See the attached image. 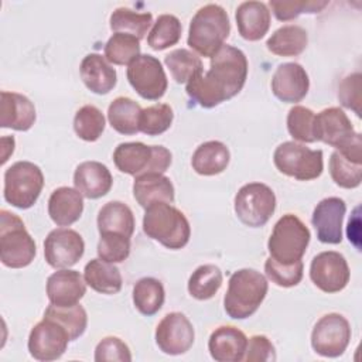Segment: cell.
<instances>
[{"label": "cell", "mask_w": 362, "mask_h": 362, "mask_svg": "<svg viewBox=\"0 0 362 362\" xmlns=\"http://www.w3.org/2000/svg\"><path fill=\"white\" fill-rule=\"evenodd\" d=\"M247 66L245 52L226 44L211 58L208 72H199L187 82V95L205 109L215 107L242 90Z\"/></svg>", "instance_id": "6da1fadb"}, {"label": "cell", "mask_w": 362, "mask_h": 362, "mask_svg": "<svg viewBox=\"0 0 362 362\" xmlns=\"http://www.w3.org/2000/svg\"><path fill=\"white\" fill-rule=\"evenodd\" d=\"M230 23L226 10L209 3L201 7L191 18L188 28V45L199 55L212 58L229 37Z\"/></svg>", "instance_id": "7a4b0ae2"}, {"label": "cell", "mask_w": 362, "mask_h": 362, "mask_svg": "<svg viewBox=\"0 0 362 362\" xmlns=\"http://www.w3.org/2000/svg\"><path fill=\"white\" fill-rule=\"evenodd\" d=\"M314 136L339 151L346 158L362 163V137L358 133L346 113L339 107H327L315 115Z\"/></svg>", "instance_id": "3957f363"}, {"label": "cell", "mask_w": 362, "mask_h": 362, "mask_svg": "<svg viewBox=\"0 0 362 362\" xmlns=\"http://www.w3.org/2000/svg\"><path fill=\"white\" fill-rule=\"evenodd\" d=\"M267 290V280L260 272L255 269L236 270L229 277L223 308L233 320L249 318L263 303Z\"/></svg>", "instance_id": "277c9868"}, {"label": "cell", "mask_w": 362, "mask_h": 362, "mask_svg": "<svg viewBox=\"0 0 362 362\" xmlns=\"http://www.w3.org/2000/svg\"><path fill=\"white\" fill-rule=\"evenodd\" d=\"M143 232L167 249H182L191 236L187 216L168 202H157L146 208Z\"/></svg>", "instance_id": "5b68a950"}, {"label": "cell", "mask_w": 362, "mask_h": 362, "mask_svg": "<svg viewBox=\"0 0 362 362\" xmlns=\"http://www.w3.org/2000/svg\"><path fill=\"white\" fill-rule=\"evenodd\" d=\"M173 156L164 146H147L141 141L120 143L113 151V163L120 173L139 177L143 174H164Z\"/></svg>", "instance_id": "8992f818"}, {"label": "cell", "mask_w": 362, "mask_h": 362, "mask_svg": "<svg viewBox=\"0 0 362 362\" xmlns=\"http://www.w3.org/2000/svg\"><path fill=\"white\" fill-rule=\"evenodd\" d=\"M37 246L16 214L0 211V260L6 267L23 269L34 260Z\"/></svg>", "instance_id": "52a82bcc"}, {"label": "cell", "mask_w": 362, "mask_h": 362, "mask_svg": "<svg viewBox=\"0 0 362 362\" xmlns=\"http://www.w3.org/2000/svg\"><path fill=\"white\" fill-rule=\"evenodd\" d=\"M310 229L294 214L283 215L274 225L267 242L270 257L283 264H291L303 259L308 243Z\"/></svg>", "instance_id": "ba28073f"}, {"label": "cell", "mask_w": 362, "mask_h": 362, "mask_svg": "<svg viewBox=\"0 0 362 362\" xmlns=\"http://www.w3.org/2000/svg\"><path fill=\"white\" fill-rule=\"evenodd\" d=\"M44 187V174L41 168L31 161H17L4 173V199L18 208H31Z\"/></svg>", "instance_id": "9c48e42d"}, {"label": "cell", "mask_w": 362, "mask_h": 362, "mask_svg": "<svg viewBox=\"0 0 362 362\" xmlns=\"http://www.w3.org/2000/svg\"><path fill=\"white\" fill-rule=\"evenodd\" d=\"M276 168L298 181L315 180L322 174L324 160L321 150H311L296 141H284L274 150Z\"/></svg>", "instance_id": "30bf717a"}, {"label": "cell", "mask_w": 362, "mask_h": 362, "mask_svg": "<svg viewBox=\"0 0 362 362\" xmlns=\"http://www.w3.org/2000/svg\"><path fill=\"white\" fill-rule=\"evenodd\" d=\"M235 214L249 228H260L267 223L276 209V195L263 182H249L240 187L235 197Z\"/></svg>", "instance_id": "8fae6325"}, {"label": "cell", "mask_w": 362, "mask_h": 362, "mask_svg": "<svg viewBox=\"0 0 362 362\" xmlns=\"http://www.w3.org/2000/svg\"><path fill=\"white\" fill-rule=\"evenodd\" d=\"M351 334L348 320L338 313H329L315 322L311 332V346L321 356L338 358L348 348Z\"/></svg>", "instance_id": "7c38bea8"}, {"label": "cell", "mask_w": 362, "mask_h": 362, "mask_svg": "<svg viewBox=\"0 0 362 362\" xmlns=\"http://www.w3.org/2000/svg\"><path fill=\"white\" fill-rule=\"evenodd\" d=\"M126 76L132 88L147 100H158L164 96L168 81L158 58L140 54L127 65Z\"/></svg>", "instance_id": "4fadbf2b"}, {"label": "cell", "mask_w": 362, "mask_h": 362, "mask_svg": "<svg viewBox=\"0 0 362 362\" xmlns=\"http://www.w3.org/2000/svg\"><path fill=\"white\" fill-rule=\"evenodd\" d=\"M69 341V334L61 324L49 318H42L30 331L27 345L34 359L48 362L61 358Z\"/></svg>", "instance_id": "5bb4252c"}, {"label": "cell", "mask_w": 362, "mask_h": 362, "mask_svg": "<svg viewBox=\"0 0 362 362\" xmlns=\"http://www.w3.org/2000/svg\"><path fill=\"white\" fill-rule=\"evenodd\" d=\"M351 272L345 257L334 250L321 252L311 260L310 279L324 293H338L349 283Z\"/></svg>", "instance_id": "9a60e30c"}, {"label": "cell", "mask_w": 362, "mask_h": 362, "mask_svg": "<svg viewBox=\"0 0 362 362\" xmlns=\"http://www.w3.org/2000/svg\"><path fill=\"white\" fill-rule=\"evenodd\" d=\"M85 252L82 236L69 228L51 230L44 240L45 262L54 269H68L79 262Z\"/></svg>", "instance_id": "2e32d148"}, {"label": "cell", "mask_w": 362, "mask_h": 362, "mask_svg": "<svg viewBox=\"0 0 362 362\" xmlns=\"http://www.w3.org/2000/svg\"><path fill=\"white\" fill-rule=\"evenodd\" d=\"M156 344L167 355H182L194 344L195 331L191 321L178 311L168 313L156 327Z\"/></svg>", "instance_id": "e0dca14e"}, {"label": "cell", "mask_w": 362, "mask_h": 362, "mask_svg": "<svg viewBox=\"0 0 362 362\" xmlns=\"http://www.w3.org/2000/svg\"><path fill=\"white\" fill-rule=\"evenodd\" d=\"M345 212L346 204L338 197H328L317 204L311 222L320 242L328 245L341 243Z\"/></svg>", "instance_id": "ac0fdd59"}, {"label": "cell", "mask_w": 362, "mask_h": 362, "mask_svg": "<svg viewBox=\"0 0 362 362\" xmlns=\"http://www.w3.org/2000/svg\"><path fill=\"white\" fill-rule=\"evenodd\" d=\"M310 89L305 69L297 62L280 64L272 78L273 95L286 103L301 102Z\"/></svg>", "instance_id": "d6986e66"}, {"label": "cell", "mask_w": 362, "mask_h": 362, "mask_svg": "<svg viewBox=\"0 0 362 362\" xmlns=\"http://www.w3.org/2000/svg\"><path fill=\"white\" fill-rule=\"evenodd\" d=\"M45 291L51 304L69 307L78 304L85 296L86 281L76 270L59 269L48 277Z\"/></svg>", "instance_id": "ffe728a7"}, {"label": "cell", "mask_w": 362, "mask_h": 362, "mask_svg": "<svg viewBox=\"0 0 362 362\" xmlns=\"http://www.w3.org/2000/svg\"><path fill=\"white\" fill-rule=\"evenodd\" d=\"M247 338L243 331L232 325H222L212 331L208 349L216 362H240L245 359Z\"/></svg>", "instance_id": "44dd1931"}, {"label": "cell", "mask_w": 362, "mask_h": 362, "mask_svg": "<svg viewBox=\"0 0 362 362\" xmlns=\"http://www.w3.org/2000/svg\"><path fill=\"white\" fill-rule=\"evenodd\" d=\"M35 117L34 103L27 96L17 92H1L0 126L3 129L27 132L33 127Z\"/></svg>", "instance_id": "7402d4cb"}, {"label": "cell", "mask_w": 362, "mask_h": 362, "mask_svg": "<svg viewBox=\"0 0 362 362\" xmlns=\"http://www.w3.org/2000/svg\"><path fill=\"white\" fill-rule=\"evenodd\" d=\"M74 185L85 198L98 199L110 191L113 177L105 164L83 161L74 173Z\"/></svg>", "instance_id": "603a6c76"}, {"label": "cell", "mask_w": 362, "mask_h": 362, "mask_svg": "<svg viewBox=\"0 0 362 362\" xmlns=\"http://www.w3.org/2000/svg\"><path fill=\"white\" fill-rule=\"evenodd\" d=\"M79 74L85 86L96 95L109 93L117 82L116 69L105 57L96 52L83 57L79 66Z\"/></svg>", "instance_id": "cb8c5ba5"}, {"label": "cell", "mask_w": 362, "mask_h": 362, "mask_svg": "<svg viewBox=\"0 0 362 362\" xmlns=\"http://www.w3.org/2000/svg\"><path fill=\"white\" fill-rule=\"evenodd\" d=\"M236 25L242 38L246 41H259L270 28V11L262 1H243L238 6Z\"/></svg>", "instance_id": "d4e9b609"}, {"label": "cell", "mask_w": 362, "mask_h": 362, "mask_svg": "<svg viewBox=\"0 0 362 362\" xmlns=\"http://www.w3.org/2000/svg\"><path fill=\"white\" fill-rule=\"evenodd\" d=\"M83 211V195L71 187H59L48 199V215L58 226L75 223Z\"/></svg>", "instance_id": "484cf974"}, {"label": "cell", "mask_w": 362, "mask_h": 362, "mask_svg": "<svg viewBox=\"0 0 362 362\" xmlns=\"http://www.w3.org/2000/svg\"><path fill=\"white\" fill-rule=\"evenodd\" d=\"M133 197L144 209L157 202H174V185L168 177L158 173L134 177Z\"/></svg>", "instance_id": "4316f807"}, {"label": "cell", "mask_w": 362, "mask_h": 362, "mask_svg": "<svg viewBox=\"0 0 362 362\" xmlns=\"http://www.w3.org/2000/svg\"><path fill=\"white\" fill-rule=\"evenodd\" d=\"M230 153L226 144L218 140H209L197 147L192 154L191 165L199 175H216L226 170Z\"/></svg>", "instance_id": "83f0119b"}, {"label": "cell", "mask_w": 362, "mask_h": 362, "mask_svg": "<svg viewBox=\"0 0 362 362\" xmlns=\"http://www.w3.org/2000/svg\"><path fill=\"white\" fill-rule=\"evenodd\" d=\"M134 215L132 209L122 201H110L105 204L98 214V230L102 233H119L132 238L134 232Z\"/></svg>", "instance_id": "f1b7e54d"}, {"label": "cell", "mask_w": 362, "mask_h": 362, "mask_svg": "<svg viewBox=\"0 0 362 362\" xmlns=\"http://www.w3.org/2000/svg\"><path fill=\"white\" fill-rule=\"evenodd\" d=\"M83 279L86 284L102 294H116L122 290V274L115 263L102 259H92L83 269Z\"/></svg>", "instance_id": "f546056e"}, {"label": "cell", "mask_w": 362, "mask_h": 362, "mask_svg": "<svg viewBox=\"0 0 362 362\" xmlns=\"http://www.w3.org/2000/svg\"><path fill=\"white\" fill-rule=\"evenodd\" d=\"M308 44L307 31L297 24H288L277 28L266 41L267 49L279 57H297Z\"/></svg>", "instance_id": "4dcf8cb0"}, {"label": "cell", "mask_w": 362, "mask_h": 362, "mask_svg": "<svg viewBox=\"0 0 362 362\" xmlns=\"http://www.w3.org/2000/svg\"><path fill=\"white\" fill-rule=\"evenodd\" d=\"M141 106L130 98L119 96L107 107V120L117 133L132 136L139 133Z\"/></svg>", "instance_id": "1f68e13d"}, {"label": "cell", "mask_w": 362, "mask_h": 362, "mask_svg": "<svg viewBox=\"0 0 362 362\" xmlns=\"http://www.w3.org/2000/svg\"><path fill=\"white\" fill-rule=\"evenodd\" d=\"M165 291L160 280L143 277L133 287V304L143 315H154L164 304Z\"/></svg>", "instance_id": "d6a6232c"}, {"label": "cell", "mask_w": 362, "mask_h": 362, "mask_svg": "<svg viewBox=\"0 0 362 362\" xmlns=\"http://www.w3.org/2000/svg\"><path fill=\"white\" fill-rule=\"evenodd\" d=\"M223 281L222 272L215 264H202L197 267L188 280V293L197 300H209L221 288Z\"/></svg>", "instance_id": "836d02e7"}, {"label": "cell", "mask_w": 362, "mask_h": 362, "mask_svg": "<svg viewBox=\"0 0 362 362\" xmlns=\"http://www.w3.org/2000/svg\"><path fill=\"white\" fill-rule=\"evenodd\" d=\"M109 23L112 31L129 34L141 40L153 23V16L151 13H136L132 8L119 7L110 14Z\"/></svg>", "instance_id": "e575fe53"}, {"label": "cell", "mask_w": 362, "mask_h": 362, "mask_svg": "<svg viewBox=\"0 0 362 362\" xmlns=\"http://www.w3.org/2000/svg\"><path fill=\"white\" fill-rule=\"evenodd\" d=\"M44 318H49L61 324L68 331L71 341L79 338L88 325L86 311L79 303L69 307H58L49 303L44 313Z\"/></svg>", "instance_id": "d590c367"}, {"label": "cell", "mask_w": 362, "mask_h": 362, "mask_svg": "<svg viewBox=\"0 0 362 362\" xmlns=\"http://www.w3.org/2000/svg\"><path fill=\"white\" fill-rule=\"evenodd\" d=\"M164 64L177 83H187L192 76L202 72L201 58L187 48H178L167 54Z\"/></svg>", "instance_id": "8d00e7d4"}, {"label": "cell", "mask_w": 362, "mask_h": 362, "mask_svg": "<svg viewBox=\"0 0 362 362\" xmlns=\"http://www.w3.org/2000/svg\"><path fill=\"white\" fill-rule=\"evenodd\" d=\"M181 31L182 25L178 17L173 14H161L147 35V44L154 51H163L180 41Z\"/></svg>", "instance_id": "74e56055"}, {"label": "cell", "mask_w": 362, "mask_h": 362, "mask_svg": "<svg viewBox=\"0 0 362 362\" xmlns=\"http://www.w3.org/2000/svg\"><path fill=\"white\" fill-rule=\"evenodd\" d=\"M140 55V40L133 35L115 33L105 44V58L115 65H129Z\"/></svg>", "instance_id": "f35d334b"}, {"label": "cell", "mask_w": 362, "mask_h": 362, "mask_svg": "<svg viewBox=\"0 0 362 362\" xmlns=\"http://www.w3.org/2000/svg\"><path fill=\"white\" fill-rule=\"evenodd\" d=\"M329 175L341 188H356L362 181V163H355L339 151H334L329 158Z\"/></svg>", "instance_id": "ab89813d"}, {"label": "cell", "mask_w": 362, "mask_h": 362, "mask_svg": "<svg viewBox=\"0 0 362 362\" xmlns=\"http://www.w3.org/2000/svg\"><path fill=\"white\" fill-rule=\"evenodd\" d=\"M105 116L93 105L82 106L74 117V130L85 141H96L105 130Z\"/></svg>", "instance_id": "60d3db41"}, {"label": "cell", "mask_w": 362, "mask_h": 362, "mask_svg": "<svg viewBox=\"0 0 362 362\" xmlns=\"http://www.w3.org/2000/svg\"><path fill=\"white\" fill-rule=\"evenodd\" d=\"M174 112L167 103H156L141 110L139 130L147 136H158L167 132L173 123Z\"/></svg>", "instance_id": "b9f144b4"}, {"label": "cell", "mask_w": 362, "mask_h": 362, "mask_svg": "<svg viewBox=\"0 0 362 362\" xmlns=\"http://www.w3.org/2000/svg\"><path fill=\"white\" fill-rule=\"evenodd\" d=\"M314 119L315 113L304 106H293L287 115V130L290 136L301 143H314Z\"/></svg>", "instance_id": "7bdbcfd3"}, {"label": "cell", "mask_w": 362, "mask_h": 362, "mask_svg": "<svg viewBox=\"0 0 362 362\" xmlns=\"http://www.w3.org/2000/svg\"><path fill=\"white\" fill-rule=\"evenodd\" d=\"M264 272L267 279L279 287H294L303 279L304 264L303 260H298L291 264H283L272 257L264 262Z\"/></svg>", "instance_id": "ee69618b"}, {"label": "cell", "mask_w": 362, "mask_h": 362, "mask_svg": "<svg viewBox=\"0 0 362 362\" xmlns=\"http://www.w3.org/2000/svg\"><path fill=\"white\" fill-rule=\"evenodd\" d=\"M130 255V238L119 233H102L98 242L99 259L109 263H122Z\"/></svg>", "instance_id": "f6af8a7d"}, {"label": "cell", "mask_w": 362, "mask_h": 362, "mask_svg": "<svg viewBox=\"0 0 362 362\" xmlns=\"http://www.w3.org/2000/svg\"><path fill=\"white\" fill-rule=\"evenodd\" d=\"M328 1H315V0H303V1H277L270 0L269 7L273 14L280 21H290L297 18L303 13H320Z\"/></svg>", "instance_id": "bcb514c9"}, {"label": "cell", "mask_w": 362, "mask_h": 362, "mask_svg": "<svg viewBox=\"0 0 362 362\" xmlns=\"http://www.w3.org/2000/svg\"><path fill=\"white\" fill-rule=\"evenodd\" d=\"M95 361L96 362H105V361L130 362L132 352L120 338L106 337L95 348Z\"/></svg>", "instance_id": "7dc6e473"}, {"label": "cell", "mask_w": 362, "mask_h": 362, "mask_svg": "<svg viewBox=\"0 0 362 362\" xmlns=\"http://www.w3.org/2000/svg\"><path fill=\"white\" fill-rule=\"evenodd\" d=\"M338 99L344 107H348L361 116V74L355 72L342 79L338 89Z\"/></svg>", "instance_id": "c3c4849f"}, {"label": "cell", "mask_w": 362, "mask_h": 362, "mask_svg": "<svg viewBox=\"0 0 362 362\" xmlns=\"http://www.w3.org/2000/svg\"><path fill=\"white\" fill-rule=\"evenodd\" d=\"M246 362H270L276 361V349L266 335H253L247 339L245 354Z\"/></svg>", "instance_id": "681fc988"}, {"label": "cell", "mask_w": 362, "mask_h": 362, "mask_svg": "<svg viewBox=\"0 0 362 362\" xmlns=\"http://www.w3.org/2000/svg\"><path fill=\"white\" fill-rule=\"evenodd\" d=\"M356 216L348 221V228H346V233H348V239L349 242H352L358 249H359V216L358 214H355Z\"/></svg>", "instance_id": "f907efd6"}]
</instances>
